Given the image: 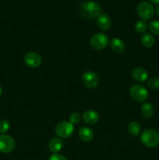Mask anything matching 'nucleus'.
<instances>
[{
  "mask_svg": "<svg viewBox=\"0 0 159 160\" xmlns=\"http://www.w3.org/2000/svg\"><path fill=\"white\" fill-rule=\"evenodd\" d=\"M140 42H141V44L145 48H151L154 45L155 39H154V36L152 34H149V33H145L142 35L141 38H140Z\"/></svg>",
  "mask_w": 159,
  "mask_h": 160,
  "instance_id": "f3484780",
  "label": "nucleus"
},
{
  "mask_svg": "<svg viewBox=\"0 0 159 160\" xmlns=\"http://www.w3.org/2000/svg\"><path fill=\"white\" fill-rule=\"evenodd\" d=\"M97 23L100 29L102 31H107L111 28L112 20L107 14L101 13L97 18Z\"/></svg>",
  "mask_w": 159,
  "mask_h": 160,
  "instance_id": "9d476101",
  "label": "nucleus"
},
{
  "mask_svg": "<svg viewBox=\"0 0 159 160\" xmlns=\"http://www.w3.org/2000/svg\"><path fill=\"white\" fill-rule=\"evenodd\" d=\"M148 26L144 20H138L135 23V29L138 33H144L147 29Z\"/></svg>",
  "mask_w": 159,
  "mask_h": 160,
  "instance_id": "6ab92c4d",
  "label": "nucleus"
},
{
  "mask_svg": "<svg viewBox=\"0 0 159 160\" xmlns=\"http://www.w3.org/2000/svg\"><path fill=\"white\" fill-rule=\"evenodd\" d=\"M147 86L151 89L156 90L159 88V78L157 77H153L151 78L147 81Z\"/></svg>",
  "mask_w": 159,
  "mask_h": 160,
  "instance_id": "412c9836",
  "label": "nucleus"
},
{
  "mask_svg": "<svg viewBox=\"0 0 159 160\" xmlns=\"http://www.w3.org/2000/svg\"><path fill=\"white\" fill-rule=\"evenodd\" d=\"M127 131L132 136L137 137L141 132V128L137 122H130L127 126Z\"/></svg>",
  "mask_w": 159,
  "mask_h": 160,
  "instance_id": "a211bd4d",
  "label": "nucleus"
},
{
  "mask_svg": "<svg viewBox=\"0 0 159 160\" xmlns=\"http://www.w3.org/2000/svg\"><path fill=\"white\" fill-rule=\"evenodd\" d=\"M2 93V87L0 86V96H1Z\"/></svg>",
  "mask_w": 159,
  "mask_h": 160,
  "instance_id": "bb28decb",
  "label": "nucleus"
},
{
  "mask_svg": "<svg viewBox=\"0 0 159 160\" xmlns=\"http://www.w3.org/2000/svg\"><path fill=\"white\" fill-rule=\"evenodd\" d=\"M140 112H141L142 116L144 118L149 119L154 115V108L151 103L146 102L141 106V108H140Z\"/></svg>",
  "mask_w": 159,
  "mask_h": 160,
  "instance_id": "2eb2a0df",
  "label": "nucleus"
},
{
  "mask_svg": "<svg viewBox=\"0 0 159 160\" xmlns=\"http://www.w3.org/2000/svg\"><path fill=\"white\" fill-rule=\"evenodd\" d=\"M79 137L84 142H89L94 138V132L88 127H82L79 131Z\"/></svg>",
  "mask_w": 159,
  "mask_h": 160,
  "instance_id": "ddd939ff",
  "label": "nucleus"
},
{
  "mask_svg": "<svg viewBox=\"0 0 159 160\" xmlns=\"http://www.w3.org/2000/svg\"><path fill=\"white\" fill-rule=\"evenodd\" d=\"M83 120L87 124L93 125L98 122L99 115L94 110H87L83 114Z\"/></svg>",
  "mask_w": 159,
  "mask_h": 160,
  "instance_id": "f8f14e48",
  "label": "nucleus"
},
{
  "mask_svg": "<svg viewBox=\"0 0 159 160\" xmlns=\"http://www.w3.org/2000/svg\"><path fill=\"white\" fill-rule=\"evenodd\" d=\"M137 12L142 20H149L154 16V9L152 5L147 2H141L138 4Z\"/></svg>",
  "mask_w": 159,
  "mask_h": 160,
  "instance_id": "20e7f679",
  "label": "nucleus"
},
{
  "mask_svg": "<svg viewBox=\"0 0 159 160\" xmlns=\"http://www.w3.org/2000/svg\"><path fill=\"white\" fill-rule=\"evenodd\" d=\"M140 141L143 145L149 148L157 146L159 144V133L154 129H147L142 132Z\"/></svg>",
  "mask_w": 159,
  "mask_h": 160,
  "instance_id": "f03ea898",
  "label": "nucleus"
},
{
  "mask_svg": "<svg viewBox=\"0 0 159 160\" xmlns=\"http://www.w3.org/2000/svg\"><path fill=\"white\" fill-rule=\"evenodd\" d=\"M132 77L136 81L144 82L148 78V73L145 69L142 67H137L132 71Z\"/></svg>",
  "mask_w": 159,
  "mask_h": 160,
  "instance_id": "9b49d317",
  "label": "nucleus"
},
{
  "mask_svg": "<svg viewBox=\"0 0 159 160\" xmlns=\"http://www.w3.org/2000/svg\"><path fill=\"white\" fill-rule=\"evenodd\" d=\"M150 1H151V2H153V3H155V4H157V3H159V0H150Z\"/></svg>",
  "mask_w": 159,
  "mask_h": 160,
  "instance_id": "393cba45",
  "label": "nucleus"
},
{
  "mask_svg": "<svg viewBox=\"0 0 159 160\" xmlns=\"http://www.w3.org/2000/svg\"><path fill=\"white\" fill-rule=\"evenodd\" d=\"M157 16L159 17V6L157 7Z\"/></svg>",
  "mask_w": 159,
  "mask_h": 160,
  "instance_id": "a878e982",
  "label": "nucleus"
},
{
  "mask_svg": "<svg viewBox=\"0 0 159 160\" xmlns=\"http://www.w3.org/2000/svg\"><path fill=\"white\" fill-rule=\"evenodd\" d=\"M111 48L114 52L117 53H121L124 51L125 49V44L123 40L120 38H112L111 41Z\"/></svg>",
  "mask_w": 159,
  "mask_h": 160,
  "instance_id": "dca6fc26",
  "label": "nucleus"
},
{
  "mask_svg": "<svg viewBox=\"0 0 159 160\" xmlns=\"http://www.w3.org/2000/svg\"><path fill=\"white\" fill-rule=\"evenodd\" d=\"M48 160H67V159L65 156H62V155L55 153V154L51 155V156L48 158Z\"/></svg>",
  "mask_w": 159,
  "mask_h": 160,
  "instance_id": "b1692460",
  "label": "nucleus"
},
{
  "mask_svg": "<svg viewBox=\"0 0 159 160\" xmlns=\"http://www.w3.org/2000/svg\"><path fill=\"white\" fill-rule=\"evenodd\" d=\"M62 146H63V142L61 140V138H54L48 143V148L54 154L59 152L62 148Z\"/></svg>",
  "mask_w": 159,
  "mask_h": 160,
  "instance_id": "4468645a",
  "label": "nucleus"
},
{
  "mask_svg": "<svg viewBox=\"0 0 159 160\" xmlns=\"http://www.w3.org/2000/svg\"><path fill=\"white\" fill-rule=\"evenodd\" d=\"M80 12L84 17L88 19L98 18L101 14V8L97 2L93 1H85L81 3Z\"/></svg>",
  "mask_w": 159,
  "mask_h": 160,
  "instance_id": "f257e3e1",
  "label": "nucleus"
},
{
  "mask_svg": "<svg viewBox=\"0 0 159 160\" xmlns=\"http://www.w3.org/2000/svg\"><path fill=\"white\" fill-rule=\"evenodd\" d=\"M82 81L88 88H95L99 84V78L93 71H86L82 76Z\"/></svg>",
  "mask_w": 159,
  "mask_h": 160,
  "instance_id": "6e6552de",
  "label": "nucleus"
},
{
  "mask_svg": "<svg viewBox=\"0 0 159 160\" xmlns=\"http://www.w3.org/2000/svg\"><path fill=\"white\" fill-rule=\"evenodd\" d=\"M109 44V38L104 33H98L95 34L90 38V45L92 48L97 51H101L104 49Z\"/></svg>",
  "mask_w": 159,
  "mask_h": 160,
  "instance_id": "7ed1b4c3",
  "label": "nucleus"
},
{
  "mask_svg": "<svg viewBox=\"0 0 159 160\" xmlns=\"http://www.w3.org/2000/svg\"><path fill=\"white\" fill-rule=\"evenodd\" d=\"M81 120V117H80V114L77 112H73L70 114V123H72L73 124H77L78 123H80Z\"/></svg>",
  "mask_w": 159,
  "mask_h": 160,
  "instance_id": "5701e85b",
  "label": "nucleus"
},
{
  "mask_svg": "<svg viewBox=\"0 0 159 160\" xmlns=\"http://www.w3.org/2000/svg\"><path fill=\"white\" fill-rule=\"evenodd\" d=\"M24 62L29 67L37 68L41 64L42 59L38 53L30 52L24 56Z\"/></svg>",
  "mask_w": 159,
  "mask_h": 160,
  "instance_id": "1a4fd4ad",
  "label": "nucleus"
},
{
  "mask_svg": "<svg viewBox=\"0 0 159 160\" xmlns=\"http://www.w3.org/2000/svg\"><path fill=\"white\" fill-rule=\"evenodd\" d=\"M16 142L12 137L6 134L0 135V152L9 153L15 149Z\"/></svg>",
  "mask_w": 159,
  "mask_h": 160,
  "instance_id": "0eeeda50",
  "label": "nucleus"
},
{
  "mask_svg": "<svg viewBox=\"0 0 159 160\" xmlns=\"http://www.w3.org/2000/svg\"><path fill=\"white\" fill-rule=\"evenodd\" d=\"M129 95L132 99L138 102H145L148 98L147 90L140 84L132 85L129 89Z\"/></svg>",
  "mask_w": 159,
  "mask_h": 160,
  "instance_id": "39448f33",
  "label": "nucleus"
},
{
  "mask_svg": "<svg viewBox=\"0 0 159 160\" xmlns=\"http://www.w3.org/2000/svg\"><path fill=\"white\" fill-rule=\"evenodd\" d=\"M150 31L155 35H159V21L158 20H153L148 25Z\"/></svg>",
  "mask_w": 159,
  "mask_h": 160,
  "instance_id": "aec40b11",
  "label": "nucleus"
},
{
  "mask_svg": "<svg viewBox=\"0 0 159 160\" xmlns=\"http://www.w3.org/2000/svg\"><path fill=\"white\" fill-rule=\"evenodd\" d=\"M74 131V127L69 121H62L55 127V133L60 138H67L70 137Z\"/></svg>",
  "mask_w": 159,
  "mask_h": 160,
  "instance_id": "423d86ee",
  "label": "nucleus"
},
{
  "mask_svg": "<svg viewBox=\"0 0 159 160\" xmlns=\"http://www.w3.org/2000/svg\"><path fill=\"white\" fill-rule=\"evenodd\" d=\"M9 123L8 120H0V133L2 134H5L9 130Z\"/></svg>",
  "mask_w": 159,
  "mask_h": 160,
  "instance_id": "4be33fe9",
  "label": "nucleus"
}]
</instances>
